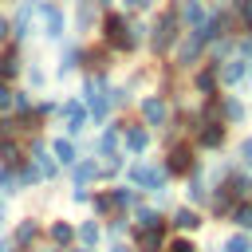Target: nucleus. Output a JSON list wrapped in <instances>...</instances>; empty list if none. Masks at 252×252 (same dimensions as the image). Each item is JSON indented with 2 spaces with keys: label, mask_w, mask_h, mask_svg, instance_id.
I'll use <instances>...</instances> for the list:
<instances>
[{
  "label": "nucleus",
  "mask_w": 252,
  "mask_h": 252,
  "mask_svg": "<svg viewBox=\"0 0 252 252\" xmlns=\"http://www.w3.org/2000/svg\"><path fill=\"white\" fill-rule=\"evenodd\" d=\"M98 39L110 47V51H138L142 39H146V28L142 24H130V12H106L98 16Z\"/></svg>",
  "instance_id": "f257e3e1"
},
{
  "label": "nucleus",
  "mask_w": 252,
  "mask_h": 252,
  "mask_svg": "<svg viewBox=\"0 0 252 252\" xmlns=\"http://www.w3.org/2000/svg\"><path fill=\"white\" fill-rule=\"evenodd\" d=\"M177 39H181V20H177V4H169V8L158 12V20H154L146 43H150V51H154L158 59H165V55L177 47Z\"/></svg>",
  "instance_id": "f03ea898"
},
{
  "label": "nucleus",
  "mask_w": 252,
  "mask_h": 252,
  "mask_svg": "<svg viewBox=\"0 0 252 252\" xmlns=\"http://www.w3.org/2000/svg\"><path fill=\"white\" fill-rule=\"evenodd\" d=\"M79 98L91 106V118H94V122H106V118H110V83H106V71L87 75Z\"/></svg>",
  "instance_id": "7ed1b4c3"
},
{
  "label": "nucleus",
  "mask_w": 252,
  "mask_h": 252,
  "mask_svg": "<svg viewBox=\"0 0 252 252\" xmlns=\"http://www.w3.org/2000/svg\"><path fill=\"white\" fill-rule=\"evenodd\" d=\"M138 114H142L146 126L161 130V126L173 122V102H169V94H146V98L138 102Z\"/></svg>",
  "instance_id": "20e7f679"
},
{
  "label": "nucleus",
  "mask_w": 252,
  "mask_h": 252,
  "mask_svg": "<svg viewBox=\"0 0 252 252\" xmlns=\"http://www.w3.org/2000/svg\"><path fill=\"white\" fill-rule=\"evenodd\" d=\"M35 24H39V32H43V39H63V28H67V16H63V8L55 4V0H39V8H35Z\"/></svg>",
  "instance_id": "39448f33"
},
{
  "label": "nucleus",
  "mask_w": 252,
  "mask_h": 252,
  "mask_svg": "<svg viewBox=\"0 0 252 252\" xmlns=\"http://www.w3.org/2000/svg\"><path fill=\"white\" fill-rule=\"evenodd\" d=\"M217 75H220V87L248 83V79H252V59L240 55V51H232V55H224V59L217 63Z\"/></svg>",
  "instance_id": "423d86ee"
},
{
  "label": "nucleus",
  "mask_w": 252,
  "mask_h": 252,
  "mask_svg": "<svg viewBox=\"0 0 252 252\" xmlns=\"http://www.w3.org/2000/svg\"><path fill=\"white\" fill-rule=\"evenodd\" d=\"M165 169L161 165H150V161H134L130 165V185L134 189H150V193H161L165 189Z\"/></svg>",
  "instance_id": "0eeeda50"
},
{
  "label": "nucleus",
  "mask_w": 252,
  "mask_h": 252,
  "mask_svg": "<svg viewBox=\"0 0 252 252\" xmlns=\"http://www.w3.org/2000/svg\"><path fill=\"white\" fill-rule=\"evenodd\" d=\"M165 173H173V177H185V173H193L197 169V158H193V146H185V142H173L169 146V154H165V165H161Z\"/></svg>",
  "instance_id": "6e6552de"
},
{
  "label": "nucleus",
  "mask_w": 252,
  "mask_h": 252,
  "mask_svg": "<svg viewBox=\"0 0 252 252\" xmlns=\"http://www.w3.org/2000/svg\"><path fill=\"white\" fill-rule=\"evenodd\" d=\"M197 63H205V43H201L197 35H185V39L173 47V67H181V71H193Z\"/></svg>",
  "instance_id": "1a4fd4ad"
},
{
  "label": "nucleus",
  "mask_w": 252,
  "mask_h": 252,
  "mask_svg": "<svg viewBox=\"0 0 252 252\" xmlns=\"http://www.w3.org/2000/svg\"><path fill=\"white\" fill-rule=\"evenodd\" d=\"M193 91H197V94H205V98H217V91H220L217 63H205V67H197V71H193Z\"/></svg>",
  "instance_id": "9d476101"
},
{
  "label": "nucleus",
  "mask_w": 252,
  "mask_h": 252,
  "mask_svg": "<svg viewBox=\"0 0 252 252\" xmlns=\"http://www.w3.org/2000/svg\"><path fill=\"white\" fill-rule=\"evenodd\" d=\"M20 71H24L20 47H16V43H4V51H0V83H16Z\"/></svg>",
  "instance_id": "9b49d317"
},
{
  "label": "nucleus",
  "mask_w": 252,
  "mask_h": 252,
  "mask_svg": "<svg viewBox=\"0 0 252 252\" xmlns=\"http://www.w3.org/2000/svg\"><path fill=\"white\" fill-rule=\"evenodd\" d=\"M205 16H209V4H205V0H181V4H177V20H181L185 32H193Z\"/></svg>",
  "instance_id": "f8f14e48"
},
{
  "label": "nucleus",
  "mask_w": 252,
  "mask_h": 252,
  "mask_svg": "<svg viewBox=\"0 0 252 252\" xmlns=\"http://www.w3.org/2000/svg\"><path fill=\"white\" fill-rule=\"evenodd\" d=\"M59 110H63V118H67V134H83V130H87L91 110H87L83 102H75V98H71V102H63Z\"/></svg>",
  "instance_id": "ddd939ff"
},
{
  "label": "nucleus",
  "mask_w": 252,
  "mask_h": 252,
  "mask_svg": "<svg viewBox=\"0 0 252 252\" xmlns=\"http://www.w3.org/2000/svg\"><path fill=\"white\" fill-rule=\"evenodd\" d=\"M197 142H201L205 150H217V146L224 142V122H217V118L197 122Z\"/></svg>",
  "instance_id": "4468645a"
},
{
  "label": "nucleus",
  "mask_w": 252,
  "mask_h": 252,
  "mask_svg": "<svg viewBox=\"0 0 252 252\" xmlns=\"http://www.w3.org/2000/svg\"><path fill=\"white\" fill-rule=\"evenodd\" d=\"M98 177H102V165H98L94 158H79V161H75V185H79V189H91Z\"/></svg>",
  "instance_id": "2eb2a0df"
},
{
  "label": "nucleus",
  "mask_w": 252,
  "mask_h": 252,
  "mask_svg": "<svg viewBox=\"0 0 252 252\" xmlns=\"http://www.w3.org/2000/svg\"><path fill=\"white\" fill-rule=\"evenodd\" d=\"M75 28H79V32L98 28V4H94V0H75Z\"/></svg>",
  "instance_id": "dca6fc26"
},
{
  "label": "nucleus",
  "mask_w": 252,
  "mask_h": 252,
  "mask_svg": "<svg viewBox=\"0 0 252 252\" xmlns=\"http://www.w3.org/2000/svg\"><path fill=\"white\" fill-rule=\"evenodd\" d=\"M79 59H83L87 67H94V71H106V67H110V47H106V43H94V47H79Z\"/></svg>",
  "instance_id": "f3484780"
},
{
  "label": "nucleus",
  "mask_w": 252,
  "mask_h": 252,
  "mask_svg": "<svg viewBox=\"0 0 252 252\" xmlns=\"http://www.w3.org/2000/svg\"><path fill=\"white\" fill-rule=\"evenodd\" d=\"M39 236V220H20L16 224V232H12V248H32V240Z\"/></svg>",
  "instance_id": "a211bd4d"
},
{
  "label": "nucleus",
  "mask_w": 252,
  "mask_h": 252,
  "mask_svg": "<svg viewBox=\"0 0 252 252\" xmlns=\"http://www.w3.org/2000/svg\"><path fill=\"white\" fill-rule=\"evenodd\" d=\"M165 244V224L161 228H138V252H161Z\"/></svg>",
  "instance_id": "6ab92c4d"
},
{
  "label": "nucleus",
  "mask_w": 252,
  "mask_h": 252,
  "mask_svg": "<svg viewBox=\"0 0 252 252\" xmlns=\"http://www.w3.org/2000/svg\"><path fill=\"white\" fill-rule=\"evenodd\" d=\"M126 150L130 154H146L150 150V130L146 126H126Z\"/></svg>",
  "instance_id": "aec40b11"
},
{
  "label": "nucleus",
  "mask_w": 252,
  "mask_h": 252,
  "mask_svg": "<svg viewBox=\"0 0 252 252\" xmlns=\"http://www.w3.org/2000/svg\"><path fill=\"white\" fill-rule=\"evenodd\" d=\"M228 12L236 16L240 32H244V35H252V0H228Z\"/></svg>",
  "instance_id": "412c9836"
},
{
  "label": "nucleus",
  "mask_w": 252,
  "mask_h": 252,
  "mask_svg": "<svg viewBox=\"0 0 252 252\" xmlns=\"http://www.w3.org/2000/svg\"><path fill=\"white\" fill-rule=\"evenodd\" d=\"M51 154L59 158V165H75V161H79V154H75V142H71V138H55V142H51Z\"/></svg>",
  "instance_id": "4be33fe9"
},
{
  "label": "nucleus",
  "mask_w": 252,
  "mask_h": 252,
  "mask_svg": "<svg viewBox=\"0 0 252 252\" xmlns=\"http://www.w3.org/2000/svg\"><path fill=\"white\" fill-rule=\"evenodd\" d=\"M47 236H51V244L67 248V244H75V224H67V220H55V224L47 228Z\"/></svg>",
  "instance_id": "5701e85b"
},
{
  "label": "nucleus",
  "mask_w": 252,
  "mask_h": 252,
  "mask_svg": "<svg viewBox=\"0 0 252 252\" xmlns=\"http://www.w3.org/2000/svg\"><path fill=\"white\" fill-rule=\"evenodd\" d=\"M173 228H181V232H193V228H201V217L193 213V209H173V220H169Z\"/></svg>",
  "instance_id": "b1692460"
},
{
  "label": "nucleus",
  "mask_w": 252,
  "mask_h": 252,
  "mask_svg": "<svg viewBox=\"0 0 252 252\" xmlns=\"http://www.w3.org/2000/svg\"><path fill=\"white\" fill-rule=\"evenodd\" d=\"M75 59H79V43H67V47H63V55H59V67H55V75H59V79H67V75L75 71Z\"/></svg>",
  "instance_id": "393cba45"
},
{
  "label": "nucleus",
  "mask_w": 252,
  "mask_h": 252,
  "mask_svg": "<svg viewBox=\"0 0 252 252\" xmlns=\"http://www.w3.org/2000/svg\"><path fill=\"white\" fill-rule=\"evenodd\" d=\"M134 224H138V228H161L165 220H161L158 209H138V213H134Z\"/></svg>",
  "instance_id": "a878e982"
},
{
  "label": "nucleus",
  "mask_w": 252,
  "mask_h": 252,
  "mask_svg": "<svg viewBox=\"0 0 252 252\" xmlns=\"http://www.w3.org/2000/svg\"><path fill=\"white\" fill-rule=\"evenodd\" d=\"M228 217H232L240 228H252V201H236V205L228 209Z\"/></svg>",
  "instance_id": "bb28decb"
},
{
  "label": "nucleus",
  "mask_w": 252,
  "mask_h": 252,
  "mask_svg": "<svg viewBox=\"0 0 252 252\" xmlns=\"http://www.w3.org/2000/svg\"><path fill=\"white\" fill-rule=\"evenodd\" d=\"M118 138H122V126L114 122V126H106V130H102V138H98V150H102V154H114Z\"/></svg>",
  "instance_id": "cd10ccee"
},
{
  "label": "nucleus",
  "mask_w": 252,
  "mask_h": 252,
  "mask_svg": "<svg viewBox=\"0 0 252 252\" xmlns=\"http://www.w3.org/2000/svg\"><path fill=\"white\" fill-rule=\"evenodd\" d=\"M0 114H16V87L0 83Z\"/></svg>",
  "instance_id": "c85d7f7f"
},
{
  "label": "nucleus",
  "mask_w": 252,
  "mask_h": 252,
  "mask_svg": "<svg viewBox=\"0 0 252 252\" xmlns=\"http://www.w3.org/2000/svg\"><path fill=\"white\" fill-rule=\"evenodd\" d=\"M240 118H244V102L224 94V122H240Z\"/></svg>",
  "instance_id": "c756f323"
},
{
  "label": "nucleus",
  "mask_w": 252,
  "mask_h": 252,
  "mask_svg": "<svg viewBox=\"0 0 252 252\" xmlns=\"http://www.w3.org/2000/svg\"><path fill=\"white\" fill-rule=\"evenodd\" d=\"M75 240H83V244L91 248V244L98 240V224H94V220H83V224L75 228Z\"/></svg>",
  "instance_id": "7c9ffc66"
},
{
  "label": "nucleus",
  "mask_w": 252,
  "mask_h": 252,
  "mask_svg": "<svg viewBox=\"0 0 252 252\" xmlns=\"http://www.w3.org/2000/svg\"><path fill=\"white\" fill-rule=\"evenodd\" d=\"M224 252H252V240H248L244 232H232V236L224 240Z\"/></svg>",
  "instance_id": "2f4dec72"
},
{
  "label": "nucleus",
  "mask_w": 252,
  "mask_h": 252,
  "mask_svg": "<svg viewBox=\"0 0 252 252\" xmlns=\"http://www.w3.org/2000/svg\"><path fill=\"white\" fill-rule=\"evenodd\" d=\"M236 161H240V169H252V134L240 138V146H236Z\"/></svg>",
  "instance_id": "473e14b6"
},
{
  "label": "nucleus",
  "mask_w": 252,
  "mask_h": 252,
  "mask_svg": "<svg viewBox=\"0 0 252 252\" xmlns=\"http://www.w3.org/2000/svg\"><path fill=\"white\" fill-rule=\"evenodd\" d=\"M161 252H197V248H193V240H185V236H177V240H169V244H161Z\"/></svg>",
  "instance_id": "72a5a7b5"
},
{
  "label": "nucleus",
  "mask_w": 252,
  "mask_h": 252,
  "mask_svg": "<svg viewBox=\"0 0 252 252\" xmlns=\"http://www.w3.org/2000/svg\"><path fill=\"white\" fill-rule=\"evenodd\" d=\"M154 0H122V12H150Z\"/></svg>",
  "instance_id": "f704fd0d"
},
{
  "label": "nucleus",
  "mask_w": 252,
  "mask_h": 252,
  "mask_svg": "<svg viewBox=\"0 0 252 252\" xmlns=\"http://www.w3.org/2000/svg\"><path fill=\"white\" fill-rule=\"evenodd\" d=\"M28 79H32V87H43V83H47V71H43V67H32Z\"/></svg>",
  "instance_id": "c9c22d12"
},
{
  "label": "nucleus",
  "mask_w": 252,
  "mask_h": 252,
  "mask_svg": "<svg viewBox=\"0 0 252 252\" xmlns=\"http://www.w3.org/2000/svg\"><path fill=\"white\" fill-rule=\"evenodd\" d=\"M0 39H12V20L0 16Z\"/></svg>",
  "instance_id": "e433bc0d"
},
{
  "label": "nucleus",
  "mask_w": 252,
  "mask_h": 252,
  "mask_svg": "<svg viewBox=\"0 0 252 252\" xmlns=\"http://www.w3.org/2000/svg\"><path fill=\"white\" fill-rule=\"evenodd\" d=\"M110 252H134V248H130V244H122V240H118V244H110Z\"/></svg>",
  "instance_id": "4c0bfd02"
},
{
  "label": "nucleus",
  "mask_w": 252,
  "mask_h": 252,
  "mask_svg": "<svg viewBox=\"0 0 252 252\" xmlns=\"http://www.w3.org/2000/svg\"><path fill=\"white\" fill-rule=\"evenodd\" d=\"M75 252H91V248H75Z\"/></svg>",
  "instance_id": "58836bf2"
},
{
  "label": "nucleus",
  "mask_w": 252,
  "mask_h": 252,
  "mask_svg": "<svg viewBox=\"0 0 252 252\" xmlns=\"http://www.w3.org/2000/svg\"><path fill=\"white\" fill-rule=\"evenodd\" d=\"M224 4H228V0H224Z\"/></svg>",
  "instance_id": "ea45409f"
}]
</instances>
